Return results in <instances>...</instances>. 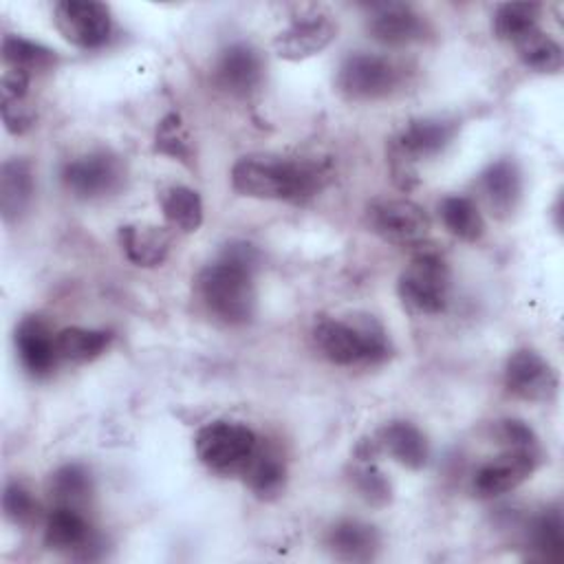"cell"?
I'll list each match as a JSON object with an SVG mask.
<instances>
[{"mask_svg": "<svg viewBox=\"0 0 564 564\" xmlns=\"http://www.w3.org/2000/svg\"><path fill=\"white\" fill-rule=\"evenodd\" d=\"M326 178L328 170L319 161L275 154H249L231 167V185L238 194L267 200L304 203L324 187Z\"/></svg>", "mask_w": 564, "mask_h": 564, "instance_id": "obj_1", "label": "cell"}, {"mask_svg": "<svg viewBox=\"0 0 564 564\" xmlns=\"http://www.w3.org/2000/svg\"><path fill=\"white\" fill-rule=\"evenodd\" d=\"M258 251L249 242H231L220 258L207 264L198 275V293L218 319L231 326L247 324L256 313L253 273Z\"/></svg>", "mask_w": 564, "mask_h": 564, "instance_id": "obj_2", "label": "cell"}, {"mask_svg": "<svg viewBox=\"0 0 564 564\" xmlns=\"http://www.w3.org/2000/svg\"><path fill=\"white\" fill-rule=\"evenodd\" d=\"M313 339L317 350L337 366L381 364L390 355L388 333L372 315L322 317L313 328Z\"/></svg>", "mask_w": 564, "mask_h": 564, "instance_id": "obj_3", "label": "cell"}, {"mask_svg": "<svg viewBox=\"0 0 564 564\" xmlns=\"http://www.w3.org/2000/svg\"><path fill=\"white\" fill-rule=\"evenodd\" d=\"M458 132V123L438 117L408 121L388 145L392 181L399 189H412L419 183L416 163L441 154Z\"/></svg>", "mask_w": 564, "mask_h": 564, "instance_id": "obj_4", "label": "cell"}, {"mask_svg": "<svg viewBox=\"0 0 564 564\" xmlns=\"http://www.w3.org/2000/svg\"><path fill=\"white\" fill-rule=\"evenodd\" d=\"M452 289V273L438 251H419L397 280L403 306L416 315H438L445 311Z\"/></svg>", "mask_w": 564, "mask_h": 564, "instance_id": "obj_5", "label": "cell"}, {"mask_svg": "<svg viewBox=\"0 0 564 564\" xmlns=\"http://www.w3.org/2000/svg\"><path fill=\"white\" fill-rule=\"evenodd\" d=\"M258 443L256 432L238 421H212L194 436L196 456L218 474H240Z\"/></svg>", "mask_w": 564, "mask_h": 564, "instance_id": "obj_6", "label": "cell"}, {"mask_svg": "<svg viewBox=\"0 0 564 564\" xmlns=\"http://www.w3.org/2000/svg\"><path fill=\"white\" fill-rule=\"evenodd\" d=\"M399 84L397 66L375 53L348 55L337 73V88L350 101H375L388 97Z\"/></svg>", "mask_w": 564, "mask_h": 564, "instance_id": "obj_7", "label": "cell"}, {"mask_svg": "<svg viewBox=\"0 0 564 564\" xmlns=\"http://www.w3.org/2000/svg\"><path fill=\"white\" fill-rule=\"evenodd\" d=\"M123 178L126 170L121 159L108 150L82 154L62 167L64 187L82 200H95L115 194L123 185Z\"/></svg>", "mask_w": 564, "mask_h": 564, "instance_id": "obj_8", "label": "cell"}, {"mask_svg": "<svg viewBox=\"0 0 564 564\" xmlns=\"http://www.w3.org/2000/svg\"><path fill=\"white\" fill-rule=\"evenodd\" d=\"M370 229L386 242L399 247H412L427 238L430 216L427 212L408 198H386L368 207Z\"/></svg>", "mask_w": 564, "mask_h": 564, "instance_id": "obj_9", "label": "cell"}, {"mask_svg": "<svg viewBox=\"0 0 564 564\" xmlns=\"http://www.w3.org/2000/svg\"><path fill=\"white\" fill-rule=\"evenodd\" d=\"M57 31L79 48H97L112 31L110 9L93 0H62L53 9Z\"/></svg>", "mask_w": 564, "mask_h": 564, "instance_id": "obj_10", "label": "cell"}, {"mask_svg": "<svg viewBox=\"0 0 564 564\" xmlns=\"http://www.w3.org/2000/svg\"><path fill=\"white\" fill-rule=\"evenodd\" d=\"M505 386L524 401H553L557 394V372L540 352L520 348L505 364Z\"/></svg>", "mask_w": 564, "mask_h": 564, "instance_id": "obj_11", "label": "cell"}, {"mask_svg": "<svg viewBox=\"0 0 564 564\" xmlns=\"http://www.w3.org/2000/svg\"><path fill=\"white\" fill-rule=\"evenodd\" d=\"M538 463V449H505L476 469L471 489L478 498H498L522 485L535 471Z\"/></svg>", "mask_w": 564, "mask_h": 564, "instance_id": "obj_12", "label": "cell"}, {"mask_svg": "<svg viewBox=\"0 0 564 564\" xmlns=\"http://www.w3.org/2000/svg\"><path fill=\"white\" fill-rule=\"evenodd\" d=\"M44 542L48 549L70 555V557H93L97 549V538L90 522L79 507L55 505L44 520Z\"/></svg>", "mask_w": 564, "mask_h": 564, "instance_id": "obj_13", "label": "cell"}, {"mask_svg": "<svg viewBox=\"0 0 564 564\" xmlns=\"http://www.w3.org/2000/svg\"><path fill=\"white\" fill-rule=\"evenodd\" d=\"M337 35V24L322 13H306L295 18L273 40V48L282 59L300 62L324 51Z\"/></svg>", "mask_w": 564, "mask_h": 564, "instance_id": "obj_14", "label": "cell"}, {"mask_svg": "<svg viewBox=\"0 0 564 564\" xmlns=\"http://www.w3.org/2000/svg\"><path fill=\"white\" fill-rule=\"evenodd\" d=\"M13 341H15L20 364L31 377L44 379L55 370V366L59 361L57 341H55V335L51 333L48 324L42 317L26 315L15 326Z\"/></svg>", "mask_w": 564, "mask_h": 564, "instance_id": "obj_15", "label": "cell"}, {"mask_svg": "<svg viewBox=\"0 0 564 564\" xmlns=\"http://www.w3.org/2000/svg\"><path fill=\"white\" fill-rule=\"evenodd\" d=\"M216 84L236 97L251 95L262 82V59L249 44L236 42L223 48L214 68Z\"/></svg>", "mask_w": 564, "mask_h": 564, "instance_id": "obj_16", "label": "cell"}, {"mask_svg": "<svg viewBox=\"0 0 564 564\" xmlns=\"http://www.w3.org/2000/svg\"><path fill=\"white\" fill-rule=\"evenodd\" d=\"M425 20L408 4H377L368 18V33L386 46H408L425 37Z\"/></svg>", "mask_w": 564, "mask_h": 564, "instance_id": "obj_17", "label": "cell"}, {"mask_svg": "<svg viewBox=\"0 0 564 564\" xmlns=\"http://www.w3.org/2000/svg\"><path fill=\"white\" fill-rule=\"evenodd\" d=\"M375 443L379 452L388 454L392 460L408 469H423L430 458V445L425 434L410 421H390L386 423Z\"/></svg>", "mask_w": 564, "mask_h": 564, "instance_id": "obj_18", "label": "cell"}, {"mask_svg": "<svg viewBox=\"0 0 564 564\" xmlns=\"http://www.w3.org/2000/svg\"><path fill=\"white\" fill-rule=\"evenodd\" d=\"M478 187L496 216H509L522 196V176L511 159H498L478 178Z\"/></svg>", "mask_w": 564, "mask_h": 564, "instance_id": "obj_19", "label": "cell"}, {"mask_svg": "<svg viewBox=\"0 0 564 564\" xmlns=\"http://www.w3.org/2000/svg\"><path fill=\"white\" fill-rule=\"evenodd\" d=\"M119 245L126 258L137 267H159L167 253L172 238L167 229L148 223H132L119 227Z\"/></svg>", "mask_w": 564, "mask_h": 564, "instance_id": "obj_20", "label": "cell"}, {"mask_svg": "<svg viewBox=\"0 0 564 564\" xmlns=\"http://www.w3.org/2000/svg\"><path fill=\"white\" fill-rule=\"evenodd\" d=\"M328 551L344 562H368L379 551V533L361 520H339L326 533Z\"/></svg>", "mask_w": 564, "mask_h": 564, "instance_id": "obj_21", "label": "cell"}, {"mask_svg": "<svg viewBox=\"0 0 564 564\" xmlns=\"http://www.w3.org/2000/svg\"><path fill=\"white\" fill-rule=\"evenodd\" d=\"M240 476L258 498L271 500L278 494H282L286 485V465L278 449L258 443L253 456L247 460Z\"/></svg>", "mask_w": 564, "mask_h": 564, "instance_id": "obj_22", "label": "cell"}, {"mask_svg": "<svg viewBox=\"0 0 564 564\" xmlns=\"http://www.w3.org/2000/svg\"><path fill=\"white\" fill-rule=\"evenodd\" d=\"M35 181H33V167L26 159H9L2 163L0 170V212L7 223L18 220L31 198H33Z\"/></svg>", "mask_w": 564, "mask_h": 564, "instance_id": "obj_23", "label": "cell"}, {"mask_svg": "<svg viewBox=\"0 0 564 564\" xmlns=\"http://www.w3.org/2000/svg\"><path fill=\"white\" fill-rule=\"evenodd\" d=\"M55 341H57L59 361L86 364L106 352V348L112 341V333L97 330V328L68 326L55 333Z\"/></svg>", "mask_w": 564, "mask_h": 564, "instance_id": "obj_24", "label": "cell"}, {"mask_svg": "<svg viewBox=\"0 0 564 564\" xmlns=\"http://www.w3.org/2000/svg\"><path fill=\"white\" fill-rule=\"evenodd\" d=\"M438 216L445 229L465 242H476L485 234V218L478 205L469 196L452 194L445 196L438 205Z\"/></svg>", "mask_w": 564, "mask_h": 564, "instance_id": "obj_25", "label": "cell"}, {"mask_svg": "<svg viewBox=\"0 0 564 564\" xmlns=\"http://www.w3.org/2000/svg\"><path fill=\"white\" fill-rule=\"evenodd\" d=\"M161 209L170 227L192 234L203 225V200L187 185H172L161 196Z\"/></svg>", "mask_w": 564, "mask_h": 564, "instance_id": "obj_26", "label": "cell"}, {"mask_svg": "<svg viewBox=\"0 0 564 564\" xmlns=\"http://www.w3.org/2000/svg\"><path fill=\"white\" fill-rule=\"evenodd\" d=\"M520 62L535 73H557L564 64L562 46L540 29L529 31L516 44Z\"/></svg>", "mask_w": 564, "mask_h": 564, "instance_id": "obj_27", "label": "cell"}, {"mask_svg": "<svg viewBox=\"0 0 564 564\" xmlns=\"http://www.w3.org/2000/svg\"><path fill=\"white\" fill-rule=\"evenodd\" d=\"M540 4L538 2H505L494 11L491 29L498 40L516 44L529 31L538 29Z\"/></svg>", "mask_w": 564, "mask_h": 564, "instance_id": "obj_28", "label": "cell"}, {"mask_svg": "<svg viewBox=\"0 0 564 564\" xmlns=\"http://www.w3.org/2000/svg\"><path fill=\"white\" fill-rule=\"evenodd\" d=\"M48 494L55 505L82 507L93 494V478L84 465L68 463L51 474Z\"/></svg>", "mask_w": 564, "mask_h": 564, "instance_id": "obj_29", "label": "cell"}, {"mask_svg": "<svg viewBox=\"0 0 564 564\" xmlns=\"http://www.w3.org/2000/svg\"><path fill=\"white\" fill-rule=\"evenodd\" d=\"M2 62L7 64V68L26 70L31 75V70L51 66L55 62V51L22 35L7 33L2 37Z\"/></svg>", "mask_w": 564, "mask_h": 564, "instance_id": "obj_30", "label": "cell"}, {"mask_svg": "<svg viewBox=\"0 0 564 564\" xmlns=\"http://www.w3.org/2000/svg\"><path fill=\"white\" fill-rule=\"evenodd\" d=\"M531 549L538 557L549 562H560L564 557V522L557 509H549L538 516L529 529Z\"/></svg>", "mask_w": 564, "mask_h": 564, "instance_id": "obj_31", "label": "cell"}, {"mask_svg": "<svg viewBox=\"0 0 564 564\" xmlns=\"http://www.w3.org/2000/svg\"><path fill=\"white\" fill-rule=\"evenodd\" d=\"M154 152L165 154L174 161H181V163L189 165V161L194 156V150H192L185 123L176 112H167L159 121L156 132H154Z\"/></svg>", "mask_w": 564, "mask_h": 564, "instance_id": "obj_32", "label": "cell"}, {"mask_svg": "<svg viewBox=\"0 0 564 564\" xmlns=\"http://www.w3.org/2000/svg\"><path fill=\"white\" fill-rule=\"evenodd\" d=\"M352 485L372 507H386L392 500L390 480L372 460H359V465L352 469Z\"/></svg>", "mask_w": 564, "mask_h": 564, "instance_id": "obj_33", "label": "cell"}, {"mask_svg": "<svg viewBox=\"0 0 564 564\" xmlns=\"http://www.w3.org/2000/svg\"><path fill=\"white\" fill-rule=\"evenodd\" d=\"M2 509L9 522L18 527H31L40 520V505L29 487L13 480L4 487L2 494Z\"/></svg>", "mask_w": 564, "mask_h": 564, "instance_id": "obj_34", "label": "cell"}, {"mask_svg": "<svg viewBox=\"0 0 564 564\" xmlns=\"http://www.w3.org/2000/svg\"><path fill=\"white\" fill-rule=\"evenodd\" d=\"M2 121L11 134H24L35 123V110L26 99H2Z\"/></svg>", "mask_w": 564, "mask_h": 564, "instance_id": "obj_35", "label": "cell"}, {"mask_svg": "<svg viewBox=\"0 0 564 564\" xmlns=\"http://www.w3.org/2000/svg\"><path fill=\"white\" fill-rule=\"evenodd\" d=\"M496 434L507 445V449H538V438L524 421L505 419L498 423Z\"/></svg>", "mask_w": 564, "mask_h": 564, "instance_id": "obj_36", "label": "cell"}, {"mask_svg": "<svg viewBox=\"0 0 564 564\" xmlns=\"http://www.w3.org/2000/svg\"><path fill=\"white\" fill-rule=\"evenodd\" d=\"M29 73L18 68H7L2 73V99H26L29 93Z\"/></svg>", "mask_w": 564, "mask_h": 564, "instance_id": "obj_37", "label": "cell"}]
</instances>
